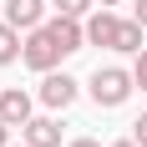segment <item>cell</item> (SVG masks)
I'll return each instance as SVG.
<instances>
[{
    "mask_svg": "<svg viewBox=\"0 0 147 147\" xmlns=\"http://www.w3.org/2000/svg\"><path fill=\"white\" fill-rule=\"evenodd\" d=\"M137 76L122 71V66H96V76H91V102L96 107H122L127 96H132Z\"/></svg>",
    "mask_w": 147,
    "mask_h": 147,
    "instance_id": "cell-1",
    "label": "cell"
},
{
    "mask_svg": "<svg viewBox=\"0 0 147 147\" xmlns=\"http://www.w3.org/2000/svg\"><path fill=\"white\" fill-rule=\"evenodd\" d=\"M61 56H66V51H61V41H56L46 26L30 30V36H26V51H20V61H26L30 71H56V61H61Z\"/></svg>",
    "mask_w": 147,
    "mask_h": 147,
    "instance_id": "cell-2",
    "label": "cell"
},
{
    "mask_svg": "<svg viewBox=\"0 0 147 147\" xmlns=\"http://www.w3.org/2000/svg\"><path fill=\"white\" fill-rule=\"evenodd\" d=\"M46 30H51V36L61 41V51H66V56L86 46V26H81L76 15H56V20H46Z\"/></svg>",
    "mask_w": 147,
    "mask_h": 147,
    "instance_id": "cell-3",
    "label": "cell"
},
{
    "mask_svg": "<svg viewBox=\"0 0 147 147\" xmlns=\"http://www.w3.org/2000/svg\"><path fill=\"white\" fill-rule=\"evenodd\" d=\"M41 102H46V107H71V102H76V81H71L66 71H46Z\"/></svg>",
    "mask_w": 147,
    "mask_h": 147,
    "instance_id": "cell-4",
    "label": "cell"
},
{
    "mask_svg": "<svg viewBox=\"0 0 147 147\" xmlns=\"http://www.w3.org/2000/svg\"><path fill=\"white\" fill-rule=\"evenodd\" d=\"M0 117L10 122V127H26V122H30V91L5 86V91H0Z\"/></svg>",
    "mask_w": 147,
    "mask_h": 147,
    "instance_id": "cell-5",
    "label": "cell"
},
{
    "mask_svg": "<svg viewBox=\"0 0 147 147\" xmlns=\"http://www.w3.org/2000/svg\"><path fill=\"white\" fill-rule=\"evenodd\" d=\"M20 137H26L30 147H61V127L51 117H30L26 127H20Z\"/></svg>",
    "mask_w": 147,
    "mask_h": 147,
    "instance_id": "cell-6",
    "label": "cell"
},
{
    "mask_svg": "<svg viewBox=\"0 0 147 147\" xmlns=\"http://www.w3.org/2000/svg\"><path fill=\"white\" fill-rule=\"evenodd\" d=\"M41 5L46 0H5V20L20 26V30H36L41 26Z\"/></svg>",
    "mask_w": 147,
    "mask_h": 147,
    "instance_id": "cell-7",
    "label": "cell"
},
{
    "mask_svg": "<svg viewBox=\"0 0 147 147\" xmlns=\"http://www.w3.org/2000/svg\"><path fill=\"white\" fill-rule=\"evenodd\" d=\"M117 26H122V20L102 5V10L86 20V41H91V46H112V41H117Z\"/></svg>",
    "mask_w": 147,
    "mask_h": 147,
    "instance_id": "cell-8",
    "label": "cell"
},
{
    "mask_svg": "<svg viewBox=\"0 0 147 147\" xmlns=\"http://www.w3.org/2000/svg\"><path fill=\"white\" fill-rule=\"evenodd\" d=\"M142 20H137V15H132V20H122V26H117V41H112V51H132V56H137V51H142Z\"/></svg>",
    "mask_w": 147,
    "mask_h": 147,
    "instance_id": "cell-9",
    "label": "cell"
},
{
    "mask_svg": "<svg viewBox=\"0 0 147 147\" xmlns=\"http://www.w3.org/2000/svg\"><path fill=\"white\" fill-rule=\"evenodd\" d=\"M20 51H26V46H20V26H10V20H5V26H0V66H10Z\"/></svg>",
    "mask_w": 147,
    "mask_h": 147,
    "instance_id": "cell-10",
    "label": "cell"
},
{
    "mask_svg": "<svg viewBox=\"0 0 147 147\" xmlns=\"http://www.w3.org/2000/svg\"><path fill=\"white\" fill-rule=\"evenodd\" d=\"M91 5H96V0H51V10H56V15H76V20H81Z\"/></svg>",
    "mask_w": 147,
    "mask_h": 147,
    "instance_id": "cell-11",
    "label": "cell"
},
{
    "mask_svg": "<svg viewBox=\"0 0 147 147\" xmlns=\"http://www.w3.org/2000/svg\"><path fill=\"white\" fill-rule=\"evenodd\" d=\"M132 76H137V86H147V46L137 51V61H132Z\"/></svg>",
    "mask_w": 147,
    "mask_h": 147,
    "instance_id": "cell-12",
    "label": "cell"
},
{
    "mask_svg": "<svg viewBox=\"0 0 147 147\" xmlns=\"http://www.w3.org/2000/svg\"><path fill=\"white\" fill-rule=\"evenodd\" d=\"M132 137H137V147H147V112L132 122Z\"/></svg>",
    "mask_w": 147,
    "mask_h": 147,
    "instance_id": "cell-13",
    "label": "cell"
},
{
    "mask_svg": "<svg viewBox=\"0 0 147 147\" xmlns=\"http://www.w3.org/2000/svg\"><path fill=\"white\" fill-rule=\"evenodd\" d=\"M0 147H10V122L0 117Z\"/></svg>",
    "mask_w": 147,
    "mask_h": 147,
    "instance_id": "cell-14",
    "label": "cell"
},
{
    "mask_svg": "<svg viewBox=\"0 0 147 147\" xmlns=\"http://www.w3.org/2000/svg\"><path fill=\"white\" fill-rule=\"evenodd\" d=\"M132 15H137V20L147 26V0H137V5H132Z\"/></svg>",
    "mask_w": 147,
    "mask_h": 147,
    "instance_id": "cell-15",
    "label": "cell"
},
{
    "mask_svg": "<svg viewBox=\"0 0 147 147\" xmlns=\"http://www.w3.org/2000/svg\"><path fill=\"white\" fill-rule=\"evenodd\" d=\"M66 147H102L96 137H76V142H66Z\"/></svg>",
    "mask_w": 147,
    "mask_h": 147,
    "instance_id": "cell-16",
    "label": "cell"
},
{
    "mask_svg": "<svg viewBox=\"0 0 147 147\" xmlns=\"http://www.w3.org/2000/svg\"><path fill=\"white\" fill-rule=\"evenodd\" d=\"M112 147H137V137H132V142H112Z\"/></svg>",
    "mask_w": 147,
    "mask_h": 147,
    "instance_id": "cell-17",
    "label": "cell"
},
{
    "mask_svg": "<svg viewBox=\"0 0 147 147\" xmlns=\"http://www.w3.org/2000/svg\"><path fill=\"white\" fill-rule=\"evenodd\" d=\"M96 5H117V0H96Z\"/></svg>",
    "mask_w": 147,
    "mask_h": 147,
    "instance_id": "cell-18",
    "label": "cell"
},
{
    "mask_svg": "<svg viewBox=\"0 0 147 147\" xmlns=\"http://www.w3.org/2000/svg\"><path fill=\"white\" fill-rule=\"evenodd\" d=\"M20 147H30V142H20Z\"/></svg>",
    "mask_w": 147,
    "mask_h": 147,
    "instance_id": "cell-19",
    "label": "cell"
},
{
    "mask_svg": "<svg viewBox=\"0 0 147 147\" xmlns=\"http://www.w3.org/2000/svg\"><path fill=\"white\" fill-rule=\"evenodd\" d=\"M46 5H51V0H46Z\"/></svg>",
    "mask_w": 147,
    "mask_h": 147,
    "instance_id": "cell-20",
    "label": "cell"
}]
</instances>
